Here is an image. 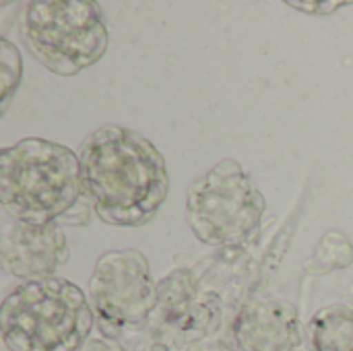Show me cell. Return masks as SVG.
Instances as JSON below:
<instances>
[{
	"mask_svg": "<svg viewBox=\"0 0 353 351\" xmlns=\"http://www.w3.org/2000/svg\"><path fill=\"white\" fill-rule=\"evenodd\" d=\"M77 155L87 199L108 225H147L165 203V159L141 132L120 124L99 126L81 143Z\"/></svg>",
	"mask_w": 353,
	"mask_h": 351,
	"instance_id": "1",
	"label": "cell"
},
{
	"mask_svg": "<svg viewBox=\"0 0 353 351\" xmlns=\"http://www.w3.org/2000/svg\"><path fill=\"white\" fill-rule=\"evenodd\" d=\"M0 203L14 221L83 225L93 211L79 155L62 143L21 139L0 151Z\"/></svg>",
	"mask_w": 353,
	"mask_h": 351,
	"instance_id": "2",
	"label": "cell"
},
{
	"mask_svg": "<svg viewBox=\"0 0 353 351\" xmlns=\"http://www.w3.org/2000/svg\"><path fill=\"white\" fill-rule=\"evenodd\" d=\"M93 325L89 300L62 277L23 281L0 306V335L8 351H79Z\"/></svg>",
	"mask_w": 353,
	"mask_h": 351,
	"instance_id": "3",
	"label": "cell"
},
{
	"mask_svg": "<svg viewBox=\"0 0 353 351\" xmlns=\"http://www.w3.org/2000/svg\"><path fill=\"white\" fill-rule=\"evenodd\" d=\"M21 37L29 54L58 77H74L108 50V27L87 0H33L23 6Z\"/></svg>",
	"mask_w": 353,
	"mask_h": 351,
	"instance_id": "4",
	"label": "cell"
},
{
	"mask_svg": "<svg viewBox=\"0 0 353 351\" xmlns=\"http://www.w3.org/2000/svg\"><path fill=\"white\" fill-rule=\"evenodd\" d=\"M267 201L242 166L225 157L199 176L186 194V223L196 240L215 248L248 244L263 221Z\"/></svg>",
	"mask_w": 353,
	"mask_h": 351,
	"instance_id": "5",
	"label": "cell"
},
{
	"mask_svg": "<svg viewBox=\"0 0 353 351\" xmlns=\"http://www.w3.org/2000/svg\"><path fill=\"white\" fill-rule=\"evenodd\" d=\"M159 302L149 261L143 252H103L89 279V304L103 337L118 339L141 329Z\"/></svg>",
	"mask_w": 353,
	"mask_h": 351,
	"instance_id": "6",
	"label": "cell"
},
{
	"mask_svg": "<svg viewBox=\"0 0 353 351\" xmlns=\"http://www.w3.org/2000/svg\"><path fill=\"white\" fill-rule=\"evenodd\" d=\"M2 267L17 279L41 281L70 261L66 234L58 223L10 221L0 234Z\"/></svg>",
	"mask_w": 353,
	"mask_h": 351,
	"instance_id": "7",
	"label": "cell"
},
{
	"mask_svg": "<svg viewBox=\"0 0 353 351\" xmlns=\"http://www.w3.org/2000/svg\"><path fill=\"white\" fill-rule=\"evenodd\" d=\"M234 337L240 351H296L306 341V329L294 304L267 298L240 314Z\"/></svg>",
	"mask_w": 353,
	"mask_h": 351,
	"instance_id": "8",
	"label": "cell"
},
{
	"mask_svg": "<svg viewBox=\"0 0 353 351\" xmlns=\"http://www.w3.org/2000/svg\"><path fill=\"white\" fill-rule=\"evenodd\" d=\"M308 351H353V306L331 304L306 325Z\"/></svg>",
	"mask_w": 353,
	"mask_h": 351,
	"instance_id": "9",
	"label": "cell"
},
{
	"mask_svg": "<svg viewBox=\"0 0 353 351\" xmlns=\"http://www.w3.org/2000/svg\"><path fill=\"white\" fill-rule=\"evenodd\" d=\"M353 263V246L347 236L341 232H327L321 240L312 261L308 263L310 271L327 273L333 269H345Z\"/></svg>",
	"mask_w": 353,
	"mask_h": 351,
	"instance_id": "10",
	"label": "cell"
},
{
	"mask_svg": "<svg viewBox=\"0 0 353 351\" xmlns=\"http://www.w3.org/2000/svg\"><path fill=\"white\" fill-rule=\"evenodd\" d=\"M23 74L21 54L14 43L8 39H0V110L2 114L8 110L14 91L19 89Z\"/></svg>",
	"mask_w": 353,
	"mask_h": 351,
	"instance_id": "11",
	"label": "cell"
},
{
	"mask_svg": "<svg viewBox=\"0 0 353 351\" xmlns=\"http://www.w3.org/2000/svg\"><path fill=\"white\" fill-rule=\"evenodd\" d=\"M350 2H341V0H290L288 2V6H292V8H298V10H302V12H306V14H331V12H335L337 8H343V6H347Z\"/></svg>",
	"mask_w": 353,
	"mask_h": 351,
	"instance_id": "12",
	"label": "cell"
},
{
	"mask_svg": "<svg viewBox=\"0 0 353 351\" xmlns=\"http://www.w3.org/2000/svg\"><path fill=\"white\" fill-rule=\"evenodd\" d=\"M79 351H128L122 343H118L116 339H108V337H97V339H89Z\"/></svg>",
	"mask_w": 353,
	"mask_h": 351,
	"instance_id": "13",
	"label": "cell"
}]
</instances>
